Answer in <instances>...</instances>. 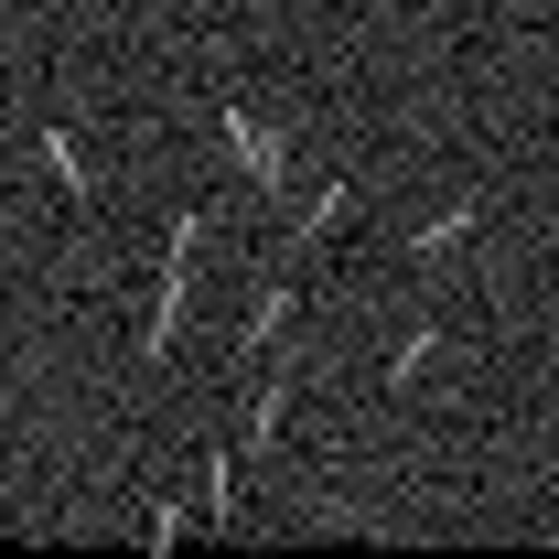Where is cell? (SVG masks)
Here are the masks:
<instances>
[{"label": "cell", "mask_w": 559, "mask_h": 559, "mask_svg": "<svg viewBox=\"0 0 559 559\" xmlns=\"http://www.w3.org/2000/svg\"><path fill=\"white\" fill-rule=\"evenodd\" d=\"M549 66H559V55H549Z\"/></svg>", "instance_id": "obj_10"}, {"label": "cell", "mask_w": 559, "mask_h": 559, "mask_svg": "<svg viewBox=\"0 0 559 559\" xmlns=\"http://www.w3.org/2000/svg\"><path fill=\"white\" fill-rule=\"evenodd\" d=\"M452 237H474V205H441V215H419V226H409V259H441Z\"/></svg>", "instance_id": "obj_7"}, {"label": "cell", "mask_w": 559, "mask_h": 559, "mask_svg": "<svg viewBox=\"0 0 559 559\" xmlns=\"http://www.w3.org/2000/svg\"><path fill=\"white\" fill-rule=\"evenodd\" d=\"M33 151H44V173H55V194H66L75 215L97 205V162L75 151V130H33Z\"/></svg>", "instance_id": "obj_2"}, {"label": "cell", "mask_w": 559, "mask_h": 559, "mask_svg": "<svg viewBox=\"0 0 559 559\" xmlns=\"http://www.w3.org/2000/svg\"><path fill=\"white\" fill-rule=\"evenodd\" d=\"M345 215H355V183H323V194H312V215H301V226H312V237H334Z\"/></svg>", "instance_id": "obj_8"}, {"label": "cell", "mask_w": 559, "mask_h": 559, "mask_svg": "<svg viewBox=\"0 0 559 559\" xmlns=\"http://www.w3.org/2000/svg\"><path fill=\"white\" fill-rule=\"evenodd\" d=\"M290 388H301V377H270V388H248V419H237V441H248V463H259V452L280 441V419H290Z\"/></svg>", "instance_id": "obj_5"}, {"label": "cell", "mask_w": 559, "mask_h": 559, "mask_svg": "<svg viewBox=\"0 0 559 559\" xmlns=\"http://www.w3.org/2000/svg\"><path fill=\"white\" fill-rule=\"evenodd\" d=\"M215 130H226V151H237V162H248V183H259V194H270V205H290V140H280L270 119H248V108H226V119H215Z\"/></svg>", "instance_id": "obj_1"}, {"label": "cell", "mask_w": 559, "mask_h": 559, "mask_svg": "<svg viewBox=\"0 0 559 559\" xmlns=\"http://www.w3.org/2000/svg\"><path fill=\"white\" fill-rule=\"evenodd\" d=\"M162 259H205V215H162Z\"/></svg>", "instance_id": "obj_9"}, {"label": "cell", "mask_w": 559, "mask_h": 559, "mask_svg": "<svg viewBox=\"0 0 559 559\" xmlns=\"http://www.w3.org/2000/svg\"><path fill=\"white\" fill-rule=\"evenodd\" d=\"M194 527H215L205 506H151V516H140V549H183Z\"/></svg>", "instance_id": "obj_6"}, {"label": "cell", "mask_w": 559, "mask_h": 559, "mask_svg": "<svg viewBox=\"0 0 559 559\" xmlns=\"http://www.w3.org/2000/svg\"><path fill=\"white\" fill-rule=\"evenodd\" d=\"M441 355H452V323H441V312H419L409 334H399V345H388V388H409L419 366H441Z\"/></svg>", "instance_id": "obj_3"}, {"label": "cell", "mask_w": 559, "mask_h": 559, "mask_svg": "<svg viewBox=\"0 0 559 559\" xmlns=\"http://www.w3.org/2000/svg\"><path fill=\"white\" fill-rule=\"evenodd\" d=\"M290 301H301V290H280V280H259V301H248V334H237V366H248V355H270L280 334H290Z\"/></svg>", "instance_id": "obj_4"}]
</instances>
